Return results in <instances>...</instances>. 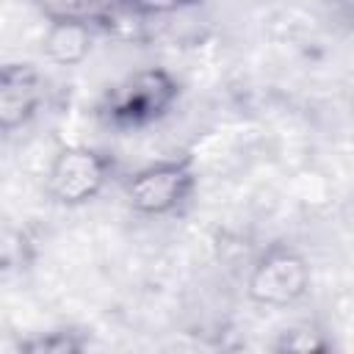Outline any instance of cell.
Here are the masks:
<instances>
[{
    "label": "cell",
    "mask_w": 354,
    "mask_h": 354,
    "mask_svg": "<svg viewBox=\"0 0 354 354\" xmlns=\"http://www.w3.org/2000/svg\"><path fill=\"white\" fill-rule=\"evenodd\" d=\"M41 105L39 72L28 64H8L0 72V127L6 133L22 127Z\"/></svg>",
    "instance_id": "5"
},
{
    "label": "cell",
    "mask_w": 354,
    "mask_h": 354,
    "mask_svg": "<svg viewBox=\"0 0 354 354\" xmlns=\"http://www.w3.org/2000/svg\"><path fill=\"white\" fill-rule=\"evenodd\" d=\"M307 290H310V266L299 252L288 246H271L254 263L246 282L249 299L263 307L296 304Z\"/></svg>",
    "instance_id": "2"
},
{
    "label": "cell",
    "mask_w": 354,
    "mask_h": 354,
    "mask_svg": "<svg viewBox=\"0 0 354 354\" xmlns=\"http://www.w3.org/2000/svg\"><path fill=\"white\" fill-rule=\"evenodd\" d=\"M194 188V169L188 160H160L138 169L124 183L130 207L144 216H163L177 210Z\"/></svg>",
    "instance_id": "4"
},
{
    "label": "cell",
    "mask_w": 354,
    "mask_h": 354,
    "mask_svg": "<svg viewBox=\"0 0 354 354\" xmlns=\"http://www.w3.org/2000/svg\"><path fill=\"white\" fill-rule=\"evenodd\" d=\"M329 343L324 337V332L313 324H299L288 332H282V340L277 343V348L282 351H324Z\"/></svg>",
    "instance_id": "9"
},
{
    "label": "cell",
    "mask_w": 354,
    "mask_h": 354,
    "mask_svg": "<svg viewBox=\"0 0 354 354\" xmlns=\"http://www.w3.org/2000/svg\"><path fill=\"white\" fill-rule=\"evenodd\" d=\"M41 53L58 66H75L91 53V25L86 22H50L41 36Z\"/></svg>",
    "instance_id": "6"
},
{
    "label": "cell",
    "mask_w": 354,
    "mask_h": 354,
    "mask_svg": "<svg viewBox=\"0 0 354 354\" xmlns=\"http://www.w3.org/2000/svg\"><path fill=\"white\" fill-rule=\"evenodd\" d=\"M33 6L50 22L72 19V22L94 25V22L113 19V14L127 6V0H33Z\"/></svg>",
    "instance_id": "7"
},
{
    "label": "cell",
    "mask_w": 354,
    "mask_h": 354,
    "mask_svg": "<svg viewBox=\"0 0 354 354\" xmlns=\"http://www.w3.org/2000/svg\"><path fill=\"white\" fill-rule=\"evenodd\" d=\"M180 94L177 80L158 66L138 69L116 83L102 102V116L116 127H144L169 113Z\"/></svg>",
    "instance_id": "1"
},
{
    "label": "cell",
    "mask_w": 354,
    "mask_h": 354,
    "mask_svg": "<svg viewBox=\"0 0 354 354\" xmlns=\"http://www.w3.org/2000/svg\"><path fill=\"white\" fill-rule=\"evenodd\" d=\"M19 348L30 354H75L83 348V340L75 332H47L25 340Z\"/></svg>",
    "instance_id": "8"
},
{
    "label": "cell",
    "mask_w": 354,
    "mask_h": 354,
    "mask_svg": "<svg viewBox=\"0 0 354 354\" xmlns=\"http://www.w3.org/2000/svg\"><path fill=\"white\" fill-rule=\"evenodd\" d=\"M108 171H111V160L105 155H100L97 149L64 147L53 158L44 185H47V194L58 205L75 207V205L91 202L102 191Z\"/></svg>",
    "instance_id": "3"
},
{
    "label": "cell",
    "mask_w": 354,
    "mask_h": 354,
    "mask_svg": "<svg viewBox=\"0 0 354 354\" xmlns=\"http://www.w3.org/2000/svg\"><path fill=\"white\" fill-rule=\"evenodd\" d=\"M194 0H127L130 8L144 11V14H166V11H177L183 6H188Z\"/></svg>",
    "instance_id": "10"
}]
</instances>
